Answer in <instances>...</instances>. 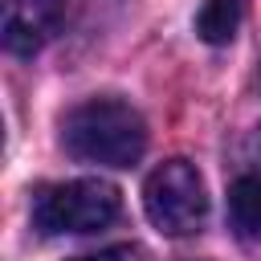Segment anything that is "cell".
Segmentation results:
<instances>
[{
    "instance_id": "6da1fadb",
    "label": "cell",
    "mask_w": 261,
    "mask_h": 261,
    "mask_svg": "<svg viewBox=\"0 0 261 261\" xmlns=\"http://www.w3.org/2000/svg\"><path fill=\"white\" fill-rule=\"evenodd\" d=\"M61 147L77 163L130 167L147 151V122L122 98H90L61 118Z\"/></svg>"
},
{
    "instance_id": "7a4b0ae2",
    "label": "cell",
    "mask_w": 261,
    "mask_h": 261,
    "mask_svg": "<svg viewBox=\"0 0 261 261\" xmlns=\"http://www.w3.org/2000/svg\"><path fill=\"white\" fill-rule=\"evenodd\" d=\"M122 208V196L106 179H65L49 184L33 196V224L45 237L61 232H98L106 228Z\"/></svg>"
},
{
    "instance_id": "3957f363",
    "label": "cell",
    "mask_w": 261,
    "mask_h": 261,
    "mask_svg": "<svg viewBox=\"0 0 261 261\" xmlns=\"http://www.w3.org/2000/svg\"><path fill=\"white\" fill-rule=\"evenodd\" d=\"M143 208L147 220L167 237H192L208 216V192L200 171L188 159L159 163L143 184Z\"/></svg>"
},
{
    "instance_id": "277c9868",
    "label": "cell",
    "mask_w": 261,
    "mask_h": 261,
    "mask_svg": "<svg viewBox=\"0 0 261 261\" xmlns=\"http://www.w3.org/2000/svg\"><path fill=\"white\" fill-rule=\"evenodd\" d=\"M65 16V0H4V49L33 57Z\"/></svg>"
},
{
    "instance_id": "5b68a950",
    "label": "cell",
    "mask_w": 261,
    "mask_h": 261,
    "mask_svg": "<svg viewBox=\"0 0 261 261\" xmlns=\"http://www.w3.org/2000/svg\"><path fill=\"white\" fill-rule=\"evenodd\" d=\"M228 220L245 241H261V175H241L228 188Z\"/></svg>"
},
{
    "instance_id": "8992f818",
    "label": "cell",
    "mask_w": 261,
    "mask_h": 261,
    "mask_svg": "<svg viewBox=\"0 0 261 261\" xmlns=\"http://www.w3.org/2000/svg\"><path fill=\"white\" fill-rule=\"evenodd\" d=\"M245 4L241 0H204V8L196 12V33L208 45H228L241 29Z\"/></svg>"
},
{
    "instance_id": "52a82bcc",
    "label": "cell",
    "mask_w": 261,
    "mask_h": 261,
    "mask_svg": "<svg viewBox=\"0 0 261 261\" xmlns=\"http://www.w3.org/2000/svg\"><path fill=\"white\" fill-rule=\"evenodd\" d=\"M241 155H245L249 171H253V175H261V126H253V130H249V139H245Z\"/></svg>"
},
{
    "instance_id": "ba28073f",
    "label": "cell",
    "mask_w": 261,
    "mask_h": 261,
    "mask_svg": "<svg viewBox=\"0 0 261 261\" xmlns=\"http://www.w3.org/2000/svg\"><path fill=\"white\" fill-rule=\"evenodd\" d=\"M73 261H139L135 249L118 245V249H102V253H90V257H73Z\"/></svg>"
}]
</instances>
